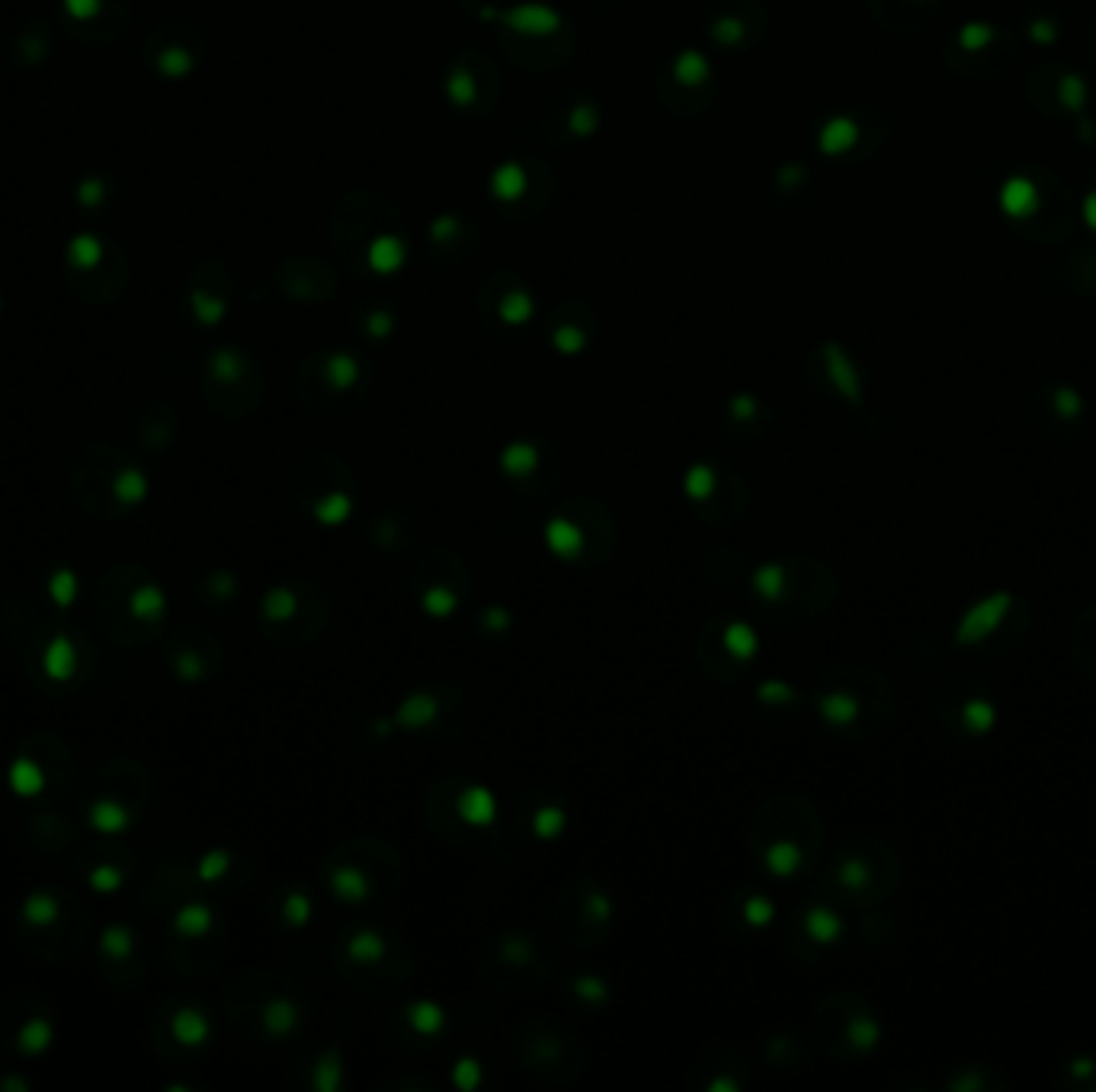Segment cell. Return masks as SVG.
Masks as SVG:
<instances>
[{
    "mask_svg": "<svg viewBox=\"0 0 1096 1092\" xmlns=\"http://www.w3.org/2000/svg\"><path fill=\"white\" fill-rule=\"evenodd\" d=\"M333 247L360 276L401 269L408 256V228L398 206L369 190H353L333 212Z\"/></svg>",
    "mask_w": 1096,
    "mask_h": 1092,
    "instance_id": "cell-1",
    "label": "cell"
},
{
    "mask_svg": "<svg viewBox=\"0 0 1096 1092\" xmlns=\"http://www.w3.org/2000/svg\"><path fill=\"white\" fill-rule=\"evenodd\" d=\"M895 689L862 663H837L821 676L814 712L827 728L850 737H872L895 717Z\"/></svg>",
    "mask_w": 1096,
    "mask_h": 1092,
    "instance_id": "cell-2",
    "label": "cell"
},
{
    "mask_svg": "<svg viewBox=\"0 0 1096 1092\" xmlns=\"http://www.w3.org/2000/svg\"><path fill=\"white\" fill-rule=\"evenodd\" d=\"M898 855L895 849L885 839L875 837H862L853 839L837 853V859L830 862L827 871V884L834 897H841L846 903H857V907H872V903L885 900L898 884Z\"/></svg>",
    "mask_w": 1096,
    "mask_h": 1092,
    "instance_id": "cell-3",
    "label": "cell"
},
{
    "mask_svg": "<svg viewBox=\"0 0 1096 1092\" xmlns=\"http://www.w3.org/2000/svg\"><path fill=\"white\" fill-rule=\"evenodd\" d=\"M497 38H501L503 52L530 71H548V68L564 65L574 45L567 23L539 4L519 7V10L497 20Z\"/></svg>",
    "mask_w": 1096,
    "mask_h": 1092,
    "instance_id": "cell-4",
    "label": "cell"
},
{
    "mask_svg": "<svg viewBox=\"0 0 1096 1092\" xmlns=\"http://www.w3.org/2000/svg\"><path fill=\"white\" fill-rule=\"evenodd\" d=\"M1026 638V603L1016 590H994L959 615L952 641L962 651H1013Z\"/></svg>",
    "mask_w": 1096,
    "mask_h": 1092,
    "instance_id": "cell-5",
    "label": "cell"
},
{
    "mask_svg": "<svg viewBox=\"0 0 1096 1092\" xmlns=\"http://www.w3.org/2000/svg\"><path fill=\"white\" fill-rule=\"evenodd\" d=\"M715 71L712 61L696 49L673 52L655 74V93L660 106L676 115H699L715 97Z\"/></svg>",
    "mask_w": 1096,
    "mask_h": 1092,
    "instance_id": "cell-6",
    "label": "cell"
},
{
    "mask_svg": "<svg viewBox=\"0 0 1096 1092\" xmlns=\"http://www.w3.org/2000/svg\"><path fill=\"white\" fill-rule=\"evenodd\" d=\"M555 192V179L546 163H539L533 154L526 158H510L494 170L491 196L507 218H535L546 212Z\"/></svg>",
    "mask_w": 1096,
    "mask_h": 1092,
    "instance_id": "cell-7",
    "label": "cell"
},
{
    "mask_svg": "<svg viewBox=\"0 0 1096 1092\" xmlns=\"http://www.w3.org/2000/svg\"><path fill=\"white\" fill-rule=\"evenodd\" d=\"M939 717L943 724L952 731V734L965 737V740H984L994 734L1000 721V708L997 699L991 696V689L978 680V676H952L949 683L939 689L936 699Z\"/></svg>",
    "mask_w": 1096,
    "mask_h": 1092,
    "instance_id": "cell-8",
    "label": "cell"
},
{
    "mask_svg": "<svg viewBox=\"0 0 1096 1092\" xmlns=\"http://www.w3.org/2000/svg\"><path fill=\"white\" fill-rule=\"evenodd\" d=\"M821 1022H830L837 1025V1032H821L824 1044L834 1048L837 1057H862L872 1054V1051L882 1044V1019L878 1012L857 993H841L834 1000L824 1003V1009L818 1012Z\"/></svg>",
    "mask_w": 1096,
    "mask_h": 1092,
    "instance_id": "cell-9",
    "label": "cell"
},
{
    "mask_svg": "<svg viewBox=\"0 0 1096 1092\" xmlns=\"http://www.w3.org/2000/svg\"><path fill=\"white\" fill-rule=\"evenodd\" d=\"M478 315L494 331H517L535 315V299L530 285L513 272H494L478 288Z\"/></svg>",
    "mask_w": 1096,
    "mask_h": 1092,
    "instance_id": "cell-10",
    "label": "cell"
},
{
    "mask_svg": "<svg viewBox=\"0 0 1096 1092\" xmlns=\"http://www.w3.org/2000/svg\"><path fill=\"white\" fill-rule=\"evenodd\" d=\"M446 97L462 113H487L501 97V74L481 52H462L446 71Z\"/></svg>",
    "mask_w": 1096,
    "mask_h": 1092,
    "instance_id": "cell-11",
    "label": "cell"
},
{
    "mask_svg": "<svg viewBox=\"0 0 1096 1092\" xmlns=\"http://www.w3.org/2000/svg\"><path fill=\"white\" fill-rule=\"evenodd\" d=\"M766 33V10L757 0H721L705 17V36L725 52H748Z\"/></svg>",
    "mask_w": 1096,
    "mask_h": 1092,
    "instance_id": "cell-12",
    "label": "cell"
},
{
    "mask_svg": "<svg viewBox=\"0 0 1096 1092\" xmlns=\"http://www.w3.org/2000/svg\"><path fill=\"white\" fill-rule=\"evenodd\" d=\"M600 126V103L580 90H564L551 97L542 109V135L555 145H571L578 138H590Z\"/></svg>",
    "mask_w": 1096,
    "mask_h": 1092,
    "instance_id": "cell-13",
    "label": "cell"
},
{
    "mask_svg": "<svg viewBox=\"0 0 1096 1092\" xmlns=\"http://www.w3.org/2000/svg\"><path fill=\"white\" fill-rule=\"evenodd\" d=\"M308 365L315 369V381L321 385V394L331 397V408H344L347 397L363 392L365 365L356 356L328 353V356H315Z\"/></svg>",
    "mask_w": 1096,
    "mask_h": 1092,
    "instance_id": "cell-14",
    "label": "cell"
},
{
    "mask_svg": "<svg viewBox=\"0 0 1096 1092\" xmlns=\"http://www.w3.org/2000/svg\"><path fill=\"white\" fill-rule=\"evenodd\" d=\"M596 331V317L584 305H562L548 317V340L562 353H580Z\"/></svg>",
    "mask_w": 1096,
    "mask_h": 1092,
    "instance_id": "cell-15",
    "label": "cell"
},
{
    "mask_svg": "<svg viewBox=\"0 0 1096 1092\" xmlns=\"http://www.w3.org/2000/svg\"><path fill=\"white\" fill-rule=\"evenodd\" d=\"M39 667H42L45 680L71 683L77 676V667H81V657H77V644L68 635H52L49 641H45V647H42Z\"/></svg>",
    "mask_w": 1096,
    "mask_h": 1092,
    "instance_id": "cell-16",
    "label": "cell"
},
{
    "mask_svg": "<svg viewBox=\"0 0 1096 1092\" xmlns=\"http://www.w3.org/2000/svg\"><path fill=\"white\" fill-rule=\"evenodd\" d=\"M943 1089H949V1092H997V1089H1010V1080L991 1064H959L949 1076H943Z\"/></svg>",
    "mask_w": 1096,
    "mask_h": 1092,
    "instance_id": "cell-17",
    "label": "cell"
},
{
    "mask_svg": "<svg viewBox=\"0 0 1096 1092\" xmlns=\"http://www.w3.org/2000/svg\"><path fill=\"white\" fill-rule=\"evenodd\" d=\"M1071 657L1096 683V603L1087 606L1071 625Z\"/></svg>",
    "mask_w": 1096,
    "mask_h": 1092,
    "instance_id": "cell-18",
    "label": "cell"
},
{
    "mask_svg": "<svg viewBox=\"0 0 1096 1092\" xmlns=\"http://www.w3.org/2000/svg\"><path fill=\"white\" fill-rule=\"evenodd\" d=\"M170 1035L180 1048H206L212 1038V1022L199 1006H180L170 1016Z\"/></svg>",
    "mask_w": 1096,
    "mask_h": 1092,
    "instance_id": "cell-19",
    "label": "cell"
},
{
    "mask_svg": "<svg viewBox=\"0 0 1096 1092\" xmlns=\"http://www.w3.org/2000/svg\"><path fill=\"white\" fill-rule=\"evenodd\" d=\"M475 224H465V222H458L455 215H449V218H440L437 224H433L430 228V247H433V254L437 256H446V260H458V251H455V244H462L465 251H471V247H475Z\"/></svg>",
    "mask_w": 1096,
    "mask_h": 1092,
    "instance_id": "cell-20",
    "label": "cell"
},
{
    "mask_svg": "<svg viewBox=\"0 0 1096 1092\" xmlns=\"http://www.w3.org/2000/svg\"><path fill=\"white\" fill-rule=\"evenodd\" d=\"M87 826L97 837H119L131 826V810L116 798H97L87 807Z\"/></svg>",
    "mask_w": 1096,
    "mask_h": 1092,
    "instance_id": "cell-21",
    "label": "cell"
},
{
    "mask_svg": "<svg viewBox=\"0 0 1096 1092\" xmlns=\"http://www.w3.org/2000/svg\"><path fill=\"white\" fill-rule=\"evenodd\" d=\"M45 785H49L45 769L39 766L33 756H17V760H10V766H7V788H10L17 798L33 801L45 792Z\"/></svg>",
    "mask_w": 1096,
    "mask_h": 1092,
    "instance_id": "cell-22",
    "label": "cell"
},
{
    "mask_svg": "<svg viewBox=\"0 0 1096 1092\" xmlns=\"http://www.w3.org/2000/svg\"><path fill=\"white\" fill-rule=\"evenodd\" d=\"M126 609L135 622L142 625H154L167 615V592L161 583H138L135 590L129 592Z\"/></svg>",
    "mask_w": 1096,
    "mask_h": 1092,
    "instance_id": "cell-23",
    "label": "cell"
},
{
    "mask_svg": "<svg viewBox=\"0 0 1096 1092\" xmlns=\"http://www.w3.org/2000/svg\"><path fill=\"white\" fill-rule=\"evenodd\" d=\"M110 494H113V500L119 506H126V510H135V506H142L147 500V494H151V481H147V474L142 471V468L126 465V468H119V471L113 474Z\"/></svg>",
    "mask_w": 1096,
    "mask_h": 1092,
    "instance_id": "cell-24",
    "label": "cell"
},
{
    "mask_svg": "<svg viewBox=\"0 0 1096 1092\" xmlns=\"http://www.w3.org/2000/svg\"><path fill=\"white\" fill-rule=\"evenodd\" d=\"M55 1022L49 1016H29L17 1028V1051L23 1057H42L55 1044Z\"/></svg>",
    "mask_w": 1096,
    "mask_h": 1092,
    "instance_id": "cell-25",
    "label": "cell"
},
{
    "mask_svg": "<svg viewBox=\"0 0 1096 1092\" xmlns=\"http://www.w3.org/2000/svg\"><path fill=\"white\" fill-rule=\"evenodd\" d=\"M20 919L33 930H49L61 919V900L49 891H33L23 897L20 903Z\"/></svg>",
    "mask_w": 1096,
    "mask_h": 1092,
    "instance_id": "cell-26",
    "label": "cell"
},
{
    "mask_svg": "<svg viewBox=\"0 0 1096 1092\" xmlns=\"http://www.w3.org/2000/svg\"><path fill=\"white\" fill-rule=\"evenodd\" d=\"M212 926H215V914L208 903L190 900L174 914V930H177V935H183V939H193V942L206 939V935L212 932Z\"/></svg>",
    "mask_w": 1096,
    "mask_h": 1092,
    "instance_id": "cell-27",
    "label": "cell"
},
{
    "mask_svg": "<svg viewBox=\"0 0 1096 1092\" xmlns=\"http://www.w3.org/2000/svg\"><path fill=\"white\" fill-rule=\"evenodd\" d=\"M1058 1080L1068 1089L1096 1092V1054H1090V1051H1077V1054H1068L1058 1064Z\"/></svg>",
    "mask_w": 1096,
    "mask_h": 1092,
    "instance_id": "cell-28",
    "label": "cell"
},
{
    "mask_svg": "<svg viewBox=\"0 0 1096 1092\" xmlns=\"http://www.w3.org/2000/svg\"><path fill=\"white\" fill-rule=\"evenodd\" d=\"M805 932L818 946H837L843 939V919L830 907H811L805 910Z\"/></svg>",
    "mask_w": 1096,
    "mask_h": 1092,
    "instance_id": "cell-29",
    "label": "cell"
},
{
    "mask_svg": "<svg viewBox=\"0 0 1096 1092\" xmlns=\"http://www.w3.org/2000/svg\"><path fill=\"white\" fill-rule=\"evenodd\" d=\"M97 946H100V951H103V958H110V961H129L138 948V939L126 923H110V926H103Z\"/></svg>",
    "mask_w": 1096,
    "mask_h": 1092,
    "instance_id": "cell-30",
    "label": "cell"
},
{
    "mask_svg": "<svg viewBox=\"0 0 1096 1092\" xmlns=\"http://www.w3.org/2000/svg\"><path fill=\"white\" fill-rule=\"evenodd\" d=\"M260 1022H263V1028H267V1035L283 1038V1035H289L292 1028L299 1025V1009H295V1003L286 1000V996H273V1000L260 1009Z\"/></svg>",
    "mask_w": 1096,
    "mask_h": 1092,
    "instance_id": "cell-31",
    "label": "cell"
},
{
    "mask_svg": "<svg viewBox=\"0 0 1096 1092\" xmlns=\"http://www.w3.org/2000/svg\"><path fill=\"white\" fill-rule=\"evenodd\" d=\"M45 592H49V599L61 612L71 609L77 596H81V577H77L74 567H55L49 574V580H45Z\"/></svg>",
    "mask_w": 1096,
    "mask_h": 1092,
    "instance_id": "cell-32",
    "label": "cell"
},
{
    "mask_svg": "<svg viewBox=\"0 0 1096 1092\" xmlns=\"http://www.w3.org/2000/svg\"><path fill=\"white\" fill-rule=\"evenodd\" d=\"M299 592H295L292 587H273L267 592V596H263V606H260V612H263V619L267 622H273V625H286V622H292L295 615H299Z\"/></svg>",
    "mask_w": 1096,
    "mask_h": 1092,
    "instance_id": "cell-33",
    "label": "cell"
},
{
    "mask_svg": "<svg viewBox=\"0 0 1096 1092\" xmlns=\"http://www.w3.org/2000/svg\"><path fill=\"white\" fill-rule=\"evenodd\" d=\"M87 887L93 894H103V897L119 894L122 887H126V871H122L119 865L100 862L87 871Z\"/></svg>",
    "mask_w": 1096,
    "mask_h": 1092,
    "instance_id": "cell-34",
    "label": "cell"
},
{
    "mask_svg": "<svg viewBox=\"0 0 1096 1092\" xmlns=\"http://www.w3.org/2000/svg\"><path fill=\"white\" fill-rule=\"evenodd\" d=\"M1048 408H1052L1055 417L1061 420V423L1074 426L1080 423V417H1084V401L1071 392V388H1055L1052 397H1048Z\"/></svg>",
    "mask_w": 1096,
    "mask_h": 1092,
    "instance_id": "cell-35",
    "label": "cell"
},
{
    "mask_svg": "<svg viewBox=\"0 0 1096 1092\" xmlns=\"http://www.w3.org/2000/svg\"><path fill=\"white\" fill-rule=\"evenodd\" d=\"M228 869H231V853H224V849H208V853L199 855V862H196V878L202 881V884H212V881H219Z\"/></svg>",
    "mask_w": 1096,
    "mask_h": 1092,
    "instance_id": "cell-36",
    "label": "cell"
},
{
    "mask_svg": "<svg viewBox=\"0 0 1096 1092\" xmlns=\"http://www.w3.org/2000/svg\"><path fill=\"white\" fill-rule=\"evenodd\" d=\"M174 673L190 685L202 683L206 680V660H202L196 651H177L174 654Z\"/></svg>",
    "mask_w": 1096,
    "mask_h": 1092,
    "instance_id": "cell-37",
    "label": "cell"
},
{
    "mask_svg": "<svg viewBox=\"0 0 1096 1092\" xmlns=\"http://www.w3.org/2000/svg\"><path fill=\"white\" fill-rule=\"evenodd\" d=\"M365 315V324H363V333H372L376 340H382L388 331H392L394 317H392V308H378V305H365L360 308Z\"/></svg>",
    "mask_w": 1096,
    "mask_h": 1092,
    "instance_id": "cell-38",
    "label": "cell"
},
{
    "mask_svg": "<svg viewBox=\"0 0 1096 1092\" xmlns=\"http://www.w3.org/2000/svg\"><path fill=\"white\" fill-rule=\"evenodd\" d=\"M308 914H311V900L301 891H292L289 897H286V903H283V916H286V923L289 926H301V923H308Z\"/></svg>",
    "mask_w": 1096,
    "mask_h": 1092,
    "instance_id": "cell-39",
    "label": "cell"
},
{
    "mask_svg": "<svg viewBox=\"0 0 1096 1092\" xmlns=\"http://www.w3.org/2000/svg\"><path fill=\"white\" fill-rule=\"evenodd\" d=\"M206 590L212 592L215 599H228V596H235V590H238V583H235V574H228V571H215L212 577H208L206 580Z\"/></svg>",
    "mask_w": 1096,
    "mask_h": 1092,
    "instance_id": "cell-40",
    "label": "cell"
},
{
    "mask_svg": "<svg viewBox=\"0 0 1096 1092\" xmlns=\"http://www.w3.org/2000/svg\"><path fill=\"white\" fill-rule=\"evenodd\" d=\"M773 916V903L766 900V897H753L748 903V919L750 923H766V919Z\"/></svg>",
    "mask_w": 1096,
    "mask_h": 1092,
    "instance_id": "cell-41",
    "label": "cell"
},
{
    "mask_svg": "<svg viewBox=\"0 0 1096 1092\" xmlns=\"http://www.w3.org/2000/svg\"><path fill=\"white\" fill-rule=\"evenodd\" d=\"M0 1089H20V1092H26V1089H29V1083H26V1080H4V1083H0Z\"/></svg>",
    "mask_w": 1096,
    "mask_h": 1092,
    "instance_id": "cell-42",
    "label": "cell"
}]
</instances>
